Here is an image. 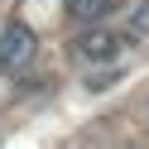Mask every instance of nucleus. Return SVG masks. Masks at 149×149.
Segmentation results:
<instances>
[{
    "label": "nucleus",
    "mask_w": 149,
    "mask_h": 149,
    "mask_svg": "<svg viewBox=\"0 0 149 149\" xmlns=\"http://www.w3.org/2000/svg\"><path fill=\"white\" fill-rule=\"evenodd\" d=\"M111 5H116V0H68V15L82 19V24H96V19L111 15Z\"/></svg>",
    "instance_id": "obj_3"
},
{
    "label": "nucleus",
    "mask_w": 149,
    "mask_h": 149,
    "mask_svg": "<svg viewBox=\"0 0 149 149\" xmlns=\"http://www.w3.org/2000/svg\"><path fill=\"white\" fill-rule=\"evenodd\" d=\"M68 53H72V63H82V68H96V63H111L120 53V39L111 29H96V24H87V29L77 34V39L68 43Z\"/></svg>",
    "instance_id": "obj_2"
},
{
    "label": "nucleus",
    "mask_w": 149,
    "mask_h": 149,
    "mask_svg": "<svg viewBox=\"0 0 149 149\" xmlns=\"http://www.w3.org/2000/svg\"><path fill=\"white\" fill-rule=\"evenodd\" d=\"M130 34L135 39H149V0H139V10L130 15Z\"/></svg>",
    "instance_id": "obj_4"
},
{
    "label": "nucleus",
    "mask_w": 149,
    "mask_h": 149,
    "mask_svg": "<svg viewBox=\"0 0 149 149\" xmlns=\"http://www.w3.org/2000/svg\"><path fill=\"white\" fill-rule=\"evenodd\" d=\"M39 63V34L29 24H5L0 34V77H24V72Z\"/></svg>",
    "instance_id": "obj_1"
}]
</instances>
